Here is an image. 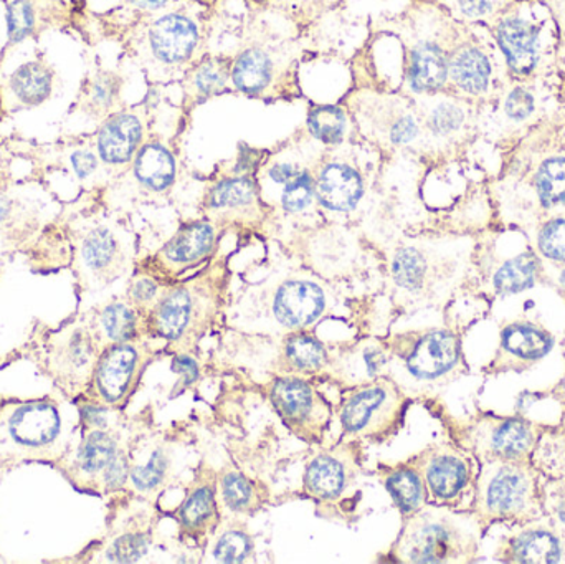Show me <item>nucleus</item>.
<instances>
[{"label":"nucleus","mask_w":565,"mask_h":564,"mask_svg":"<svg viewBox=\"0 0 565 564\" xmlns=\"http://www.w3.org/2000/svg\"><path fill=\"white\" fill-rule=\"evenodd\" d=\"M463 121V113L454 105H441L431 115L430 126L438 135L455 131Z\"/></svg>","instance_id":"nucleus-46"},{"label":"nucleus","mask_w":565,"mask_h":564,"mask_svg":"<svg viewBox=\"0 0 565 564\" xmlns=\"http://www.w3.org/2000/svg\"><path fill=\"white\" fill-rule=\"evenodd\" d=\"M56 469L82 492L111 493L125 489L131 464L115 433L83 429L75 456L60 460Z\"/></svg>","instance_id":"nucleus-3"},{"label":"nucleus","mask_w":565,"mask_h":564,"mask_svg":"<svg viewBox=\"0 0 565 564\" xmlns=\"http://www.w3.org/2000/svg\"><path fill=\"white\" fill-rule=\"evenodd\" d=\"M195 85L204 95L218 93L225 86V70L218 62H209L195 75Z\"/></svg>","instance_id":"nucleus-45"},{"label":"nucleus","mask_w":565,"mask_h":564,"mask_svg":"<svg viewBox=\"0 0 565 564\" xmlns=\"http://www.w3.org/2000/svg\"><path fill=\"white\" fill-rule=\"evenodd\" d=\"M232 78H234L235 86L242 92L257 95L270 83L271 60L262 50H245L235 62Z\"/></svg>","instance_id":"nucleus-27"},{"label":"nucleus","mask_w":565,"mask_h":564,"mask_svg":"<svg viewBox=\"0 0 565 564\" xmlns=\"http://www.w3.org/2000/svg\"><path fill=\"white\" fill-rule=\"evenodd\" d=\"M537 191L546 205L565 201V159H550L537 172Z\"/></svg>","instance_id":"nucleus-40"},{"label":"nucleus","mask_w":565,"mask_h":564,"mask_svg":"<svg viewBox=\"0 0 565 564\" xmlns=\"http://www.w3.org/2000/svg\"><path fill=\"white\" fill-rule=\"evenodd\" d=\"M181 529L189 536L207 535L218 525L217 480L211 477H199L189 489L184 503L179 509Z\"/></svg>","instance_id":"nucleus-13"},{"label":"nucleus","mask_w":565,"mask_h":564,"mask_svg":"<svg viewBox=\"0 0 565 564\" xmlns=\"http://www.w3.org/2000/svg\"><path fill=\"white\" fill-rule=\"evenodd\" d=\"M308 126L312 136L321 139L322 142L334 145L344 136L345 116L335 106H319L309 113Z\"/></svg>","instance_id":"nucleus-39"},{"label":"nucleus","mask_w":565,"mask_h":564,"mask_svg":"<svg viewBox=\"0 0 565 564\" xmlns=\"http://www.w3.org/2000/svg\"><path fill=\"white\" fill-rule=\"evenodd\" d=\"M257 201L255 184L247 178L227 179L212 189L209 207L212 211H245Z\"/></svg>","instance_id":"nucleus-30"},{"label":"nucleus","mask_w":565,"mask_h":564,"mask_svg":"<svg viewBox=\"0 0 565 564\" xmlns=\"http://www.w3.org/2000/svg\"><path fill=\"white\" fill-rule=\"evenodd\" d=\"M503 344L507 350L518 357L536 360L550 351L551 340L550 337L534 328L518 324V327H511L504 331Z\"/></svg>","instance_id":"nucleus-36"},{"label":"nucleus","mask_w":565,"mask_h":564,"mask_svg":"<svg viewBox=\"0 0 565 564\" xmlns=\"http://www.w3.org/2000/svg\"><path fill=\"white\" fill-rule=\"evenodd\" d=\"M217 493L221 496L222 503L234 513L252 512L260 503V497L254 483L234 470L222 473L217 482Z\"/></svg>","instance_id":"nucleus-29"},{"label":"nucleus","mask_w":565,"mask_h":564,"mask_svg":"<svg viewBox=\"0 0 565 564\" xmlns=\"http://www.w3.org/2000/svg\"><path fill=\"white\" fill-rule=\"evenodd\" d=\"M559 543L546 532H531L514 543V556L523 563H556L559 560Z\"/></svg>","instance_id":"nucleus-33"},{"label":"nucleus","mask_w":565,"mask_h":564,"mask_svg":"<svg viewBox=\"0 0 565 564\" xmlns=\"http://www.w3.org/2000/svg\"><path fill=\"white\" fill-rule=\"evenodd\" d=\"M461 12L467 17H483L491 10L490 0H460Z\"/></svg>","instance_id":"nucleus-52"},{"label":"nucleus","mask_w":565,"mask_h":564,"mask_svg":"<svg viewBox=\"0 0 565 564\" xmlns=\"http://www.w3.org/2000/svg\"><path fill=\"white\" fill-rule=\"evenodd\" d=\"M298 169L292 164H277L270 169V178L278 184H288L298 175Z\"/></svg>","instance_id":"nucleus-53"},{"label":"nucleus","mask_w":565,"mask_h":564,"mask_svg":"<svg viewBox=\"0 0 565 564\" xmlns=\"http://www.w3.org/2000/svg\"><path fill=\"white\" fill-rule=\"evenodd\" d=\"M422 473L427 489L437 499L450 500L460 493L467 483V466L454 454L434 453L425 457Z\"/></svg>","instance_id":"nucleus-18"},{"label":"nucleus","mask_w":565,"mask_h":564,"mask_svg":"<svg viewBox=\"0 0 565 564\" xmlns=\"http://www.w3.org/2000/svg\"><path fill=\"white\" fill-rule=\"evenodd\" d=\"M537 33L534 26L520 19H508L498 26V42L511 70L527 75L537 62Z\"/></svg>","instance_id":"nucleus-16"},{"label":"nucleus","mask_w":565,"mask_h":564,"mask_svg":"<svg viewBox=\"0 0 565 564\" xmlns=\"http://www.w3.org/2000/svg\"><path fill=\"white\" fill-rule=\"evenodd\" d=\"M463 553L461 535L438 512L412 513L392 549L391 555L402 563L457 562Z\"/></svg>","instance_id":"nucleus-7"},{"label":"nucleus","mask_w":565,"mask_h":564,"mask_svg":"<svg viewBox=\"0 0 565 564\" xmlns=\"http://www.w3.org/2000/svg\"><path fill=\"white\" fill-rule=\"evenodd\" d=\"M65 456L62 413L55 401L0 394V479L25 464L56 466Z\"/></svg>","instance_id":"nucleus-1"},{"label":"nucleus","mask_w":565,"mask_h":564,"mask_svg":"<svg viewBox=\"0 0 565 564\" xmlns=\"http://www.w3.org/2000/svg\"><path fill=\"white\" fill-rule=\"evenodd\" d=\"M359 460L354 444L318 454L306 467L305 490L321 503H338L358 482Z\"/></svg>","instance_id":"nucleus-10"},{"label":"nucleus","mask_w":565,"mask_h":564,"mask_svg":"<svg viewBox=\"0 0 565 564\" xmlns=\"http://www.w3.org/2000/svg\"><path fill=\"white\" fill-rule=\"evenodd\" d=\"M282 366L295 376L318 373L329 366V354L312 334L292 333L282 347Z\"/></svg>","instance_id":"nucleus-20"},{"label":"nucleus","mask_w":565,"mask_h":564,"mask_svg":"<svg viewBox=\"0 0 565 564\" xmlns=\"http://www.w3.org/2000/svg\"><path fill=\"white\" fill-rule=\"evenodd\" d=\"M113 98V85L108 79H102L96 83L95 89H93V99L98 103L99 106H108Z\"/></svg>","instance_id":"nucleus-54"},{"label":"nucleus","mask_w":565,"mask_h":564,"mask_svg":"<svg viewBox=\"0 0 565 564\" xmlns=\"http://www.w3.org/2000/svg\"><path fill=\"white\" fill-rule=\"evenodd\" d=\"M135 174L146 188L164 191L174 181V158L162 146L148 145L136 158Z\"/></svg>","instance_id":"nucleus-24"},{"label":"nucleus","mask_w":565,"mask_h":564,"mask_svg":"<svg viewBox=\"0 0 565 564\" xmlns=\"http://www.w3.org/2000/svg\"><path fill=\"white\" fill-rule=\"evenodd\" d=\"M151 360V347L139 340L106 348L93 371L88 390L79 397L119 409L135 393Z\"/></svg>","instance_id":"nucleus-6"},{"label":"nucleus","mask_w":565,"mask_h":564,"mask_svg":"<svg viewBox=\"0 0 565 564\" xmlns=\"http://www.w3.org/2000/svg\"><path fill=\"white\" fill-rule=\"evenodd\" d=\"M79 255H82L83 265L92 274L106 277L118 264L119 244L111 231L96 227L83 238Z\"/></svg>","instance_id":"nucleus-25"},{"label":"nucleus","mask_w":565,"mask_h":564,"mask_svg":"<svg viewBox=\"0 0 565 564\" xmlns=\"http://www.w3.org/2000/svg\"><path fill=\"white\" fill-rule=\"evenodd\" d=\"M131 2L142 7V9H158V7L164 6L168 0H131Z\"/></svg>","instance_id":"nucleus-55"},{"label":"nucleus","mask_w":565,"mask_h":564,"mask_svg":"<svg viewBox=\"0 0 565 564\" xmlns=\"http://www.w3.org/2000/svg\"><path fill=\"white\" fill-rule=\"evenodd\" d=\"M212 305L202 291L192 287L175 288L156 305L151 330L181 351L191 350L209 328Z\"/></svg>","instance_id":"nucleus-8"},{"label":"nucleus","mask_w":565,"mask_h":564,"mask_svg":"<svg viewBox=\"0 0 565 564\" xmlns=\"http://www.w3.org/2000/svg\"><path fill=\"white\" fill-rule=\"evenodd\" d=\"M364 185L358 171L339 162L326 166L316 181V194L324 207L348 212L361 201Z\"/></svg>","instance_id":"nucleus-14"},{"label":"nucleus","mask_w":565,"mask_h":564,"mask_svg":"<svg viewBox=\"0 0 565 564\" xmlns=\"http://www.w3.org/2000/svg\"><path fill=\"white\" fill-rule=\"evenodd\" d=\"M252 553H254V542L247 530L242 526L224 530L215 540L214 550H212L215 562L221 563H245L250 560Z\"/></svg>","instance_id":"nucleus-37"},{"label":"nucleus","mask_w":565,"mask_h":564,"mask_svg":"<svg viewBox=\"0 0 565 564\" xmlns=\"http://www.w3.org/2000/svg\"><path fill=\"white\" fill-rule=\"evenodd\" d=\"M271 403L282 424L299 439L319 443L331 419V407L324 397L301 376L278 377L271 387Z\"/></svg>","instance_id":"nucleus-9"},{"label":"nucleus","mask_w":565,"mask_h":564,"mask_svg":"<svg viewBox=\"0 0 565 564\" xmlns=\"http://www.w3.org/2000/svg\"><path fill=\"white\" fill-rule=\"evenodd\" d=\"M415 135H417V126H415L414 119L408 118V116L398 119V123H395L394 129H392V139L395 142H408L414 139Z\"/></svg>","instance_id":"nucleus-51"},{"label":"nucleus","mask_w":565,"mask_h":564,"mask_svg":"<svg viewBox=\"0 0 565 564\" xmlns=\"http://www.w3.org/2000/svg\"><path fill=\"white\" fill-rule=\"evenodd\" d=\"M141 123L132 115H118L106 123L99 132L98 151L108 164H125L141 141Z\"/></svg>","instance_id":"nucleus-15"},{"label":"nucleus","mask_w":565,"mask_h":564,"mask_svg":"<svg viewBox=\"0 0 565 564\" xmlns=\"http://www.w3.org/2000/svg\"><path fill=\"white\" fill-rule=\"evenodd\" d=\"M395 284L407 291L420 290L427 275V262L420 252L412 247L402 248L392 262Z\"/></svg>","instance_id":"nucleus-34"},{"label":"nucleus","mask_w":565,"mask_h":564,"mask_svg":"<svg viewBox=\"0 0 565 564\" xmlns=\"http://www.w3.org/2000/svg\"><path fill=\"white\" fill-rule=\"evenodd\" d=\"M149 550V535L139 530L118 533L109 540L103 552V560L111 563L139 562Z\"/></svg>","instance_id":"nucleus-35"},{"label":"nucleus","mask_w":565,"mask_h":564,"mask_svg":"<svg viewBox=\"0 0 565 564\" xmlns=\"http://www.w3.org/2000/svg\"><path fill=\"white\" fill-rule=\"evenodd\" d=\"M93 323L105 350L113 344L126 343L139 338V317L131 305L119 304V301L108 305L99 311Z\"/></svg>","instance_id":"nucleus-22"},{"label":"nucleus","mask_w":565,"mask_h":564,"mask_svg":"<svg viewBox=\"0 0 565 564\" xmlns=\"http://www.w3.org/2000/svg\"><path fill=\"white\" fill-rule=\"evenodd\" d=\"M561 519L565 522V509L561 510Z\"/></svg>","instance_id":"nucleus-56"},{"label":"nucleus","mask_w":565,"mask_h":564,"mask_svg":"<svg viewBox=\"0 0 565 564\" xmlns=\"http://www.w3.org/2000/svg\"><path fill=\"white\" fill-rule=\"evenodd\" d=\"M405 409L407 401L401 386L382 374L358 386L348 397L341 411L342 429L352 439L381 443L395 436Z\"/></svg>","instance_id":"nucleus-4"},{"label":"nucleus","mask_w":565,"mask_h":564,"mask_svg":"<svg viewBox=\"0 0 565 564\" xmlns=\"http://www.w3.org/2000/svg\"><path fill=\"white\" fill-rule=\"evenodd\" d=\"M215 231L205 222L188 225L182 228L164 248L166 260L174 265H191L202 260L214 248Z\"/></svg>","instance_id":"nucleus-19"},{"label":"nucleus","mask_w":565,"mask_h":564,"mask_svg":"<svg viewBox=\"0 0 565 564\" xmlns=\"http://www.w3.org/2000/svg\"><path fill=\"white\" fill-rule=\"evenodd\" d=\"M36 12L30 0H10L7 6V32L10 43L22 42L35 29Z\"/></svg>","instance_id":"nucleus-41"},{"label":"nucleus","mask_w":565,"mask_h":564,"mask_svg":"<svg viewBox=\"0 0 565 564\" xmlns=\"http://www.w3.org/2000/svg\"><path fill=\"white\" fill-rule=\"evenodd\" d=\"M326 294L315 281L288 280L278 288L274 315L289 330H305L324 313Z\"/></svg>","instance_id":"nucleus-11"},{"label":"nucleus","mask_w":565,"mask_h":564,"mask_svg":"<svg viewBox=\"0 0 565 564\" xmlns=\"http://www.w3.org/2000/svg\"><path fill=\"white\" fill-rule=\"evenodd\" d=\"M169 457L166 450H152L149 459L141 466H131L129 480L138 492L149 493L158 490L168 476Z\"/></svg>","instance_id":"nucleus-38"},{"label":"nucleus","mask_w":565,"mask_h":564,"mask_svg":"<svg viewBox=\"0 0 565 564\" xmlns=\"http://www.w3.org/2000/svg\"><path fill=\"white\" fill-rule=\"evenodd\" d=\"M131 300L136 307H148L158 297V285L151 278H139L132 284Z\"/></svg>","instance_id":"nucleus-48"},{"label":"nucleus","mask_w":565,"mask_h":564,"mask_svg":"<svg viewBox=\"0 0 565 564\" xmlns=\"http://www.w3.org/2000/svg\"><path fill=\"white\" fill-rule=\"evenodd\" d=\"M72 164L73 169H75L76 175L85 179L95 172L98 162H96V158L93 152L86 151V149H79V151L73 152Z\"/></svg>","instance_id":"nucleus-50"},{"label":"nucleus","mask_w":565,"mask_h":564,"mask_svg":"<svg viewBox=\"0 0 565 564\" xmlns=\"http://www.w3.org/2000/svg\"><path fill=\"white\" fill-rule=\"evenodd\" d=\"M52 73L39 62L25 63L10 78L13 95L25 105L45 102L52 93Z\"/></svg>","instance_id":"nucleus-28"},{"label":"nucleus","mask_w":565,"mask_h":564,"mask_svg":"<svg viewBox=\"0 0 565 564\" xmlns=\"http://www.w3.org/2000/svg\"><path fill=\"white\" fill-rule=\"evenodd\" d=\"M531 433L523 423H507L494 434V449L507 457H514L524 453L530 446Z\"/></svg>","instance_id":"nucleus-42"},{"label":"nucleus","mask_w":565,"mask_h":564,"mask_svg":"<svg viewBox=\"0 0 565 564\" xmlns=\"http://www.w3.org/2000/svg\"><path fill=\"white\" fill-rule=\"evenodd\" d=\"M385 489L391 493L402 515H412L424 507L425 483L417 467L404 464V466L388 469L385 476Z\"/></svg>","instance_id":"nucleus-23"},{"label":"nucleus","mask_w":565,"mask_h":564,"mask_svg":"<svg viewBox=\"0 0 565 564\" xmlns=\"http://www.w3.org/2000/svg\"><path fill=\"white\" fill-rule=\"evenodd\" d=\"M540 247L544 255L554 260L565 262V221L551 222L540 237Z\"/></svg>","instance_id":"nucleus-44"},{"label":"nucleus","mask_w":565,"mask_h":564,"mask_svg":"<svg viewBox=\"0 0 565 564\" xmlns=\"http://www.w3.org/2000/svg\"><path fill=\"white\" fill-rule=\"evenodd\" d=\"M536 268V257L531 254H523L514 260L508 262L494 277L497 290L501 294H518V291L526 290L533 285Z\"/></svg>","instance_id":"nucleus-32"},{"label":"nucleus","mask_w":565,"mask_h":564,"mask_svg":"<svg viewBox=\"0 0 565 564\" xmlns=\"http://www.w3.org/2000/svg\"><path fill=\"white\" fill-rule=\"evenodd\" d=\"M563 284H565V272L563 274Z\"/></svg>","instance_id":"nucleus-57"},{"label":"nucleus","mask_w":565,"mask_h":564,"mask_svg":"<svg viewBox=\"0 0 565 564\" xmlns=\"http://www.w3.org/2000/svg\"><path fill=\"white\" fill-rule=\"evenodd\" d=\"M199 32L195 23L179 13H169L156 20L149 30L152 52L166 63L188 60L198 45Z\"/></svg>","instance_id":"nucleus-12"},{"label":"nucleus","mask_w":565,"mask_h":564,"mask_svg":"<svg viewBox=\"0 0 565 564\" xmlns=\"http://www.w3.org/2000/svg\"><path fill=\"white\" fill-rule=\"evenodd\" d=\"M527 483L523 477L513 472H503L493 480L488 490V506L494 512H511L523 503Z\"/></svg>","instance_id":"nucleus-31"},{"label":"nucleus","mask_w":565,"mask_h":564,"mask_svg":"<svg viewBox=\"0 0 565 564\" xmlns=\"http://www.w3.org/2000/svg\"><path fill=\"white\" fill-rule=\"evenodd\" d=\"M387 376L402 371V376L415 383H431L454 370L460 358L457 338L448 331L394 337L385 343Z\"/></svg>","instance_id":"nucleus-5"},{"label":"nucleus","mask_w":565,"mask_h":564,"mask_svg":"<svg viewBox=\"0 0 565 564\" xmlns=\"http://www.w3.org/2000/svg\"><path fill=\"white\" fill-rule=\"evenodd\" d=\"M534 109V99L526 89L516 88L511 92V95L508 96L507 99V113L510 115V118L518 119H526L527 116L533 113Z\"/></svg>","instance_id":"nucleus-47"},{"label":"nucleus","mask_w":565,"mask_h":564,"mask_svg":"<svg viewBox=\"0 0 565 564\" xmlns=\"http://www.w3.org/2000/svg\"><path fill=\"white\" fill-rule=\"evenodd\" d=\"M387 361L388 351L385 343L364 341V343H359L358 347L349 350L345 357L339 358L335 371L344 383L361 386V384L382 376L385 366H387Z\"/></svg>","instance_id":"nucleus-17"},{"label":"nucleus","mask_w":565,"mask_h":564,"mask_svg":"<svg viewBox=\"0 0 565 564\" xmlns=\"http://www.w3.org/2000/svg\"><path fill=\"white\" fill-rule=\"evenodd\" d=\"M174 370L182 376V386H191L199 377L198 363L188 354H179L174 358Z\"/></svg>","instance_id":"nucleus-49"},{"label":"nucleus","mask_w":565,"mask_h":564,"mask_svg":"<svg viewBox=\"0 0 565 564\" xmlns=\"http://www.w3.org/2000/svg\"><path fill=\"white\" fill-rule=\"evenodd\" d=\"M103 351L105 347L89 320L42 334L32 344V360L63 394L79 397L88 390Z\"/></svg>","instance_id":"nucleus-2"},{"label":"nucleus","mask_w":565,"mask_h":564,"mask_svg":"<svg viewBox=\"0 0 565 564\" xmlns=\"http://www.w3.org/2000/svg\"><path fill=\"white\" fill-rule=\"evenodd\" d=\"M450 73L455 83L468 93H481L490 83V62L473 46L455 53L450 62Z\"/></svg>","instance_id":"nucleus-26"},{"label":"nucleus","mask_w":565,"mask_h":564,"mask_svg":"<svg viewBox=\"0 0 565 564\" xmlns=\"http://www.w3.org/2000/svg\"><path fill=\"white\" fill-rule=\"evenodd\" d=\"M447 73V58L435 43H420L412 53L408 79L415 92H435L444 86Z\"/></svg>","instance_id":"nucleus-21"},{"label":"nucleus","mask_w":565,"mask_h":564,"mask_svg":"<svg viewBox=\"0 0 565 564\" xmlns=\"http://www.w3.org/2000/svg\"><path fill=\"white\" fill-rule=\"evenodd\" d=\"M312 181L308 172H299L291 182L286 184L282 191L281 204L288 212H301L311 204Z\"/></svg>","instance_id":"nucleus-43"}]
</instances>
